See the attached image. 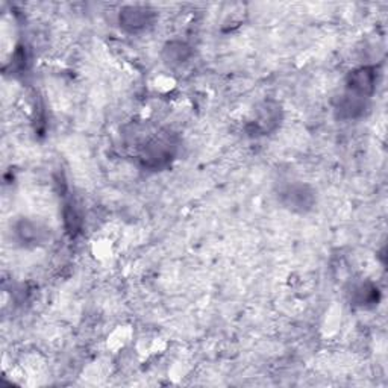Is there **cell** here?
Returning <instances> with one entry per match:
<instances>
[{"mask_svg":"<svg viewBox=\"0 0 388 388\" xmlns=\"http://www.w3.org/2000/svg\"><path fill=\"white\" fill-rule=\"evenodd\" d=\"M155 12L146 6H126L120 11V26L125 30L136 34L148 30L155 21Z\"/></svg>","mask_w":388,"mask_h":388,"instance_id":"cell-3","label":"cell"},{"mask_svg":"<svg viewBox=\"0 0 388 388\" xmlns=\"http://www.w3.org/2000/svg\"><path fill=\"white\" fill-rule=\"evenodd\" d=\"M366 108H367V99H362V97L346 93L337 105V112L342 118L351 120L364 116Z\"/></svg>","mask_w":388,"mask_h":388,"instance_id":"cell-4","label":"cell"},{"mask_svg":"<svg viewBox=\"0 0 388 388\" xmlns=\"http://www.w3.org/2000/svg\"><path fill=\"white\" fill-rule=\"evenodd\" d=\"M190 47L181 42H172L164 47V60L168 66H181L190 58Z\"/></svg>","mask_w":388,"mask_h":388,"instance_id":"cell-6","label":"cell"},{"mask_svg":"<svg viewBox=\"0 0 388 388\" xmlns=\"http://www.w3.org/2000/svg\"><path fill=\"white\" fill-rule=\"evenodd\" d=\"M172 157V144L166 140H153L144 150V161L149 166L159 167L166 164L168 158Z\"/></svg>","mask_w":388,"mask_h":388,"instance_id":"cell-5","label":"cell"},{"mask_svg":"<svg viewBox=\"0 0 388 388\" xmlns=\"http://www.w3.org/2000/svg\"><path fill=\"white\" fill-rule=\"evenodd\" d=\"M379 73L376 67H360L347 76V93L369 99L376 91Z\"/></svg>","mask_w":388,"mask_h":388,"instance_id":"cell-1","label":"cell"},{"mask_svg":"<svg viewBox=\"0 0 388 388\" xmlns=\"http://www.w3.org/2000/svg\"><path fill=\"white\" fill-rule=\"evenodd\" d=\"M281 202L291 211L306 213L315 204V193L305 184H290L282 190Z\"/></svg>","mask_w":388,"mask_h":388,"instance_id":"cell-2","label":"cell"},{"mask_svg":"<svg viewBox=\"0 0 388 388\" xmlns=\"http://www.w3.org/2000/svg\"><path fill=\"white\" fill-rule=\"evenodd\" d=\"M378 288L370 284H360L353 290V302L360 306H369L378 302Z\"/></svg>","mask_w":388,"mask_h":388,"instance_id":"cell-7","label":"cell"}]
</instances>
